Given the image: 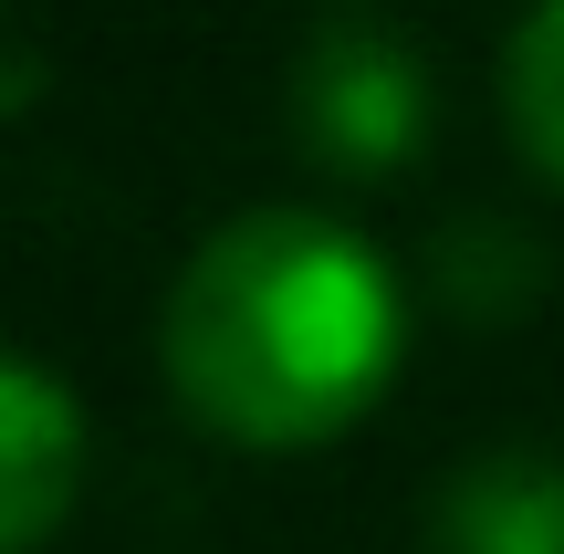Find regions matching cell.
Segmentation results:
<instances>
[{
    "label": "cell",
    "instance_id": "3957f363",
    "mask_svg": "<svg viewBox=\"0 0 564 554\" xmlns=\"http://www.w3.org/2000/svg\"><path fill=\"white\" fill-rule=\"evenodd\" d=\"M84 460H95L84 398L63 388L42 356L0 346V554H42L63 523H74Z\"/></svg>",
    "mask_w": 564,
    "mask_h": 554
},
{
    "label": "cell",
    "instance_id": "8992f818",
    "mask_svg": "<svg viewBox=\"0 0 564 554\" xmlns=\"http://www.w3.org/2000/svg\"><path fill=\"white\" fill-rule=\"evenodd\" d=\"M502 137L564 199V0H533L502 42Z\"/></svg>",
    "mask_w": 564,
    "mask_h": 554
},
{
    "label": "cell",
    "instance_id": "52a82bcc",
    "mask_svg": "<svg viewBox=\"0 0 564 554\" xmlns=\"http://www.w3.org/2000/svg\"><path fill=\"white\" fill-rule=\"evenodd\" d=\"M42 84H53V63H42L32 21L0 0V116H32V105H42Z\"/></svg>",
    "mask_w": 564,
    "mask_h": 554
},
{
    "label": "cell",
    "instance_id": "277c9868",
    "mask_svg": "<svg viewBox=\"0 0 564 554\" xmlns=\"http://www.w3.org/2000/svg\"><path fill=\"white\" fill-rule=\"evenodd\" d=\"M429 554H564V450L502 439L429 492Z\"/></svg>",
    "mask_w": 564,
    "mask_h": 554
},
{
    "label": "cell",
    "instance_id": "6da1fadb",
    "mask_svg": "<svg viewBox=\"0 0 564 554\" xmlns=\"http://www.w3.org/2000/svg\"><path fill=\"white\" fill-rule=\"evenodd\" d=\"M408 367V283L335 209H241L158 304V377L230 450H324Z\"/></svg>",
    "mask_w": 564,
    "mask_h": 554
},
{
    "label": "cell",
    "instance_id": "5b68a950",
    "mask_svg": "<svg viewBox=\"0 0 564 554\" xmlns=\"http://www.w3.org/2000/svg\"><path fill=\"white\" fill-rule=\"evenodd\" d=\"M544 241H533L523 220H502V209H460V220H440V241H429V293H440V314H460V325H523L533 304H544Z\"/></svg>",
    "mask_w": 564,
    "mask_h": 554
},
{
    "label": "cell",
    "instance_id": "7a4b0ae2",
    "mask_svg": "<svg viewBox=\"0 0 564 554\" xmlns=\"http://www.w3.org/2000/svg\"><path fill=\"white\" fill-rule=\"evenodd\" d=\"M293 137L324 178H398L429 146V63L387 21H324L293 63Z\"/></svg>",
    "mask_w": 564,
    "mask_h": 554
}]
</instances>
